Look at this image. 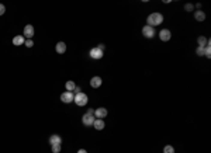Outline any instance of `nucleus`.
Masks as SVG:
<instances>
[{
    "instance_id": "f3484780",
    "label": "nucleus",
    "mask_w": 211,
    "mask_h": 153,
    "mask_svg": "<svg viewBox=\"0 0 211 153\" xmlns=\"http://www.w3.org/2000/svg\"><path fill=\"white\" fill-rule=\"evenodd\" d=\"M65 87H66V91H73L75 87H76V84H75V82H72V80H69V82H66V84H65Z\"/></svg>"
},
{
    "instance_id": "f03ea898",
    "label": "nucleus",
    "mask_w": 211,
    "mask_h": 153,
    "mask_svg": "<svg viewBox=\"0 0 211 153\" xmlns=\"http://www.w3.org/2000/svg\"><path fill=\"white\" fill-rule=\"evenodd\" d=\"M94 120H96V117H94V110H89V111L82 117V122L85 126H93Z\"/></svg>"
},
{
    "instance_id": "20e7f679",
    "label": "nucleus",
    "mask_w": 211,
    "mask_h": 153,
    "mask_svg": "<svg viewBox=\"0 0 211 153\" xmlns=\"http://www.w3.org/2000/svg\"><path fill=\"white\" fill-rule=\"evenodd\" d=\"M142 35L148 39H151L156 35V30L153 27H149V25H144L142 27Z\"/></svg>"
},
{
    "instance_id": "a211bd4d",
    "label": "nucleus",
    "mask_w": 211,
    "mask_h": 153,
    "mask_svg": "<svg viewBox=\"0 0 211 153\" xmlns=\"http://www.w3.org/2000/svg\"><path fill=\"white\" fill-rule=\"evenodd\" d=\"M163 153H174V148L172 145H166L163 148Z\"/></svg>"
},
{
    "instance_id": "2eb2a0df",
    "label": "nucleus",
    "mask_w": 211,
    "mask_h": 153,
    "mask_svg": "<svg viewBox=\"0 0 211 153\" xmlns=\"http://www.w3.org/2000/svg\"><path fill=\"white\" fill-rule=\"evenodd\" d=\"M194 19L201 23V21H204V20H206V13H204L203 10H197V11L194 13Z\"/></svg>"
},
{
    "instance_id": "ddd939ff",
    "label": "nucleus",
    "mask_w": 211,
    "mask_h": 153,
    "mask_svg": "<svg viewBox=\"0 0 211 153\" xmlns=\"http://www.w3.org/2000/svg\"><path fill=\"white\" fill-rule=\"evenodd\" d=\"M93 126H94V129H97V131H103L104 129V126H106V124H104V121L103 120H94Z\"/></svg>"
},
{
    "instance_id": "423d86ee",
    "label": "nucleus",
    "mask_w": 211,
    "mask_h": 153,
    "mask_svg": "<svg viewBox=\"0 0 211 153\" xmlns=\"http://www.w3.org/2000/svg\"><path fill=\"white\" fill-rule=\"evenodd\" d=\"M170 38H172V33H170V30L163 28V30L159 31V39H161V41L168 42V41H170Z\"/></svg>"
},
{
    "instance_id": "f257e3e1",
    "label": "nucleus",
    "mask_w": 211,
    "mask_h": 153,
    "mask_svg": "<svg viewBox=\"0 0 211 153\" xmlns=\"http://www.w3.org/2000/svg\"><path fill=\"white\" fill-rule=\"evenodd\" d=\"M162 23H163V16L161 13H152L148 16V19H147V25L153 27V28L158 27Z\"/></svg>"
},
{
    "instance_id": "9b49d317",
    "label": "nucleus",
    "mask_w": 211,
    "mask_h": 153,
    "mask_svg": "<svg viewBox=\"0 0 211 153\" xmlns=\"http://www.w3.org/2000/svg\"><path fill=\"white\" fill-rule=\"evenodd\" d=\"M55 51L58 52L59 55L65 53V52H66V44H65V42H58L55 45Z\"/></svg>"
},
{
    "instance_id": "1a4fd4ad",
    "label": "nucleus",
    "mask_w": 211,
    "mask_h": 153,
    "mask_svg": "<svg viewBox=\"0 0 211 153\" xmlns=\"http://www.w3.org/2000/svg\"><path fill=\"white\" fill-rule=\"evenodd\" d=\"M103 55H104V52L103 51H100V49H99V48H93V49H90V58H92V59H101V58H103Z\"/></svg>"
},
{
    "instance_id": "f8f14e48",
    "label": "nucleus",
    "mask_w": 211,
    "mask_h": 153,
    "mask_svg": "<svg viewBox=\"0 0 211 153\" xmlns=\"http://www.w3.org/2000/svg\"><path fill=\"white\" fill-rule=\"evenodd\" d=\"M24 42H25V38H24L23 35H16V37L13 38V45H16V47L23 45Z\"/></svg>"
},
{
    "instance_id": "0eeeda50",
    "label": "nucleus",
    "mask_w": 211,
    "mask_h": 153,
    "mask_svg": "<svg viewBox=\"0 0 211 153\" xmlns=\"http://www.w3.org/2000/svg\"><path fill=\"white\" fill-rule=\"evenodd\" d=\"M108 111H107V108L104 107H100V108H96L94 110V117H96V120H104L106 117H107Z\"/></svg>"
},
{
    "instance_id": "4468645a",
    "label": "nucleus",
    "mask_w": 211,
    "mask_h": 153,
    "mask_svg": "<svg viewBox=\"0 0 211 153\" xmlns=\"http://www.w3.org/2000/svg\"><path fill=\"white\" fill-rule=\"evenodd\" d=\"M49 143H51V146H52V145H61L62 143V139H61L59 135H51Z\"/></svg>"
},
{
    "instance_id": "393cba45",
    "label": "nucleus",
    "mask_w": 211,
    "mask_h": 153,
    "mask_svg": "<svg viewBox=\"0 0 211 153\" xmlns=\"http://www.w3.org/2000/svg\"><path fill=\"white\" fill-rule=\"evenodd\" d=\"M97 48H99L100 51H104V45H103V44H100V45H97Z\"/></svg>"
},
{
    "instance_id": "4be33fe9",
    "label": "nucleus",
    "mask_w": 211,
    "mask_h": 153,
    "mask_svg": "<svg viewBox=\"0 0 211 153\" xmlns=\"http://www.w3.org/2000/svg\"><path fill=\"white\" fill-rule=\"evenodd\" d=\"M196 53H197L198 56H203V55H204V48L198 47V48H197V51H196Z\"/></svg>"
},
{
    "instance_id": "39448f33",
    "label": "nucleus",
    "mask_w": 211,
    "mask_h": 153,
    "mask_svg": "<svg viewBox=\"0 0 211 153\" xmlns=\"http://www.w3.org/2000/svg\"><path fill=\"white\" fill-rule=\"evenodd\" d=\"M73 98H75V94L72 93V91H65V93L61 94V100H62V102H65V104L73 102Z\"/></svg>"
},
{
    "instance_id": "6ab92c4d",
    "label": "nucleus",
    "mask_w": 211,
    "mask_h": 153,
    "mask_svg": "<svg viewBox=\"0 0 211 153\" xmlns=\"http://www.w3.org/2000/svg\"><path fill=\"white\" fill-rule=\"evenodd\" d=\"M24 45H25L27 48H32V47H34V41H32V39H25Z\"/></svg>"
},
{
    "instance_id": "9d476101",
    "label": "nucleus",
    "mask_w": 211,
    "mask_h": 153,
    "mask_svg": "<svg viewBox=\"0 0 211 153\" xmlns=\"http://www.w3.org/2000/svg\"><path fill=\"white\" fill-rule=\"evenodd\" d=\"M103 84V80H101V77H99V76H93L92 79H90V86H92L93 88H99Z\"/></svg>"
},
{
    "instance_id": "aec40b11",
    "label": "nucleus",
    "mask_w": 211,
    "mask_h": 153,
    "mask_svg": "<svg viewBox=\"0 0 211 153\" xmlns=\"http://www.w3.org/2000/svg\"><path fill=\"white\" fill-rule=\"evenodd\" d=\"M61 152V145H52V153H59Z\"/></svg>"
},
{
    "instance_id": "dca6fc26",
    "label": "nucleus",
    "mask_w": 211,
    "mask_h": 153,
    "mask_svg": "<svg viewBox=\"0 0 211 153\" xmlns=\"http://www.w3.org/2000/svg\"><path fill=\"white\" fill-rule=\"evenodd\" d=\"M197 44H198V47H201V48H206L207 47V44H208V39H207L206 37H198L197 38Z\"/></svg>"
},
{
    "instance_id": "6e6552de",
    "label": "nucleus",
    "mask_w": 211,
    "mask_h": 153,
    "mask_svg": "<svg viewBox=\"0 0 211 153\" xmlns=\"http://www.w3.org/2000/svg\"><path fill=\"white\" fill-rule=\"evenodd\" d=\"M34 33H35L34 27H32L31 24H28V25H25V27H24L23 37H24V38H27V39H31V38L34 37Z\"/></svg>"
},
{
    "instance_id": "7ed1b4c3",
    "label": "nucleus",
    "mask_w": 211,
    "mask_h": 153,
    "mask_svg": "<svg viewBox=\"0 0 211 153\" xmlns=\"http://www.w3.org/2000/svg\"><path fill=\"white\" fill-rule=\"evenodd\" d=\"M73 101H75V104H76L78 107H85L87 104V101H89V97H87L85 93H79V94L75 96Z\"/></svg>"
},
{
    "instance_id": "b1692460",
    "label": "nucleus",
    "mask_w": 211,
    "mask_h": 153,
    "mask_svg": "<svg viewBox=\"0 0 211 153\" xmlns=\"http://www.w3.org/2000/svg\"><path fill=\"white\" fill-rule=\"evenodd\" d=\"M4 11H6L4 4H1V3H0V16H3V14H4Z\"/></svg>"
},
{
    "instance_id": "a878e982",
    "label": "nucleus",
    "mask_w": 211,
    "mask_h": 153,
    "mask_svg": "<svg viewBox=\"0 0 211 153\" xmlns=\"http://www.w3.org/2000/svg\"><path fill=\"white\" fill-rule=\"evenodd\" d=\"M78 153H87V152H86V150H85V149H79V150H78Z\"/></svg>"
},
{
    "instance_id": "5701e85b",
    "label": "nucleus",
    "mask_w": 211,
    "mask_h": 153,
    "mask_svg": "<svg viewBox=\"0 0 211 153\" xmlns=\"http://www.w3.org/2000/svg\"><path fill=\"white\" fill-rule=\"evenodd\" d=\"M72 93L75 94V96H76V94H79V93H82V88L79 87V86H76V87H75V90L73 91H72Z\"/></svg>"
},
{
    "instance_id": "412c9836",
    "label": "nucleus",
    "mask_w": 211,
    "mask_h": 153,
    "mask_svg": "<svg viewBox=\"0 0 211 153\" xmlns=\"http://www.w3.org/2000/svg\"><path fill=\"white\" fill-rule=\"evenodd\" d=\"M193 9H194V6H193L192 3H187V4L184 6V10H186V11H192Z\"/></svg>"
}]
</instances>
